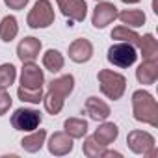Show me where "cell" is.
<instances>
[{
  "label": "cell",
  "instance_id": "obj_30",
  "mask_svg": "<svg viewBox=\"0 0 158 158\" xmlns=\"http://www.w3.org/2000/svg\"><path fill=\"white\" fill-rule=\"evenodd\" d=\"M95 2H99V0H95Z\"/></svg>",
  "mask_w": 158,
  "mask_h": 158
},
{
  "label": "cell",
  "instance_id": "obj_9",
  "mask_svg": "<svg viewBox=\"0 0 158 158\" xmlns=\"http://www.w3.org/2000/svg\"><path fill=\"white\" fill-rule=\"evenodd\" d=\"M43 82H45V74H43V69H39V65H35L34 61L23 63V71H21V86L23 88L39 89V88H43Z\"/></svg>",
  "mask_w": 158,
  "mask_h": 158
},
{
  "label": "cell",
  "instance_id": "obj_7",
  "mask_svg": "<svg viewBox=\"0 0 158 158\" xmlns=\"http://www.w3.org/2000/svg\"><path fill=\"white\" fill-rule=\"evenodd\" d=\"M11 125H13L15 130L32 132V130L39 128V125H41V114L37 110H32V108H19L11 115Z\"/></svg>",
  "mask_w": 158,
  "mask_h": 158
},
{
  "label": "cell",
  "instance_id": "obj_29",
  "mask_svg": "<svg viewBox=\"0 0 158 158\" xmlns=\"http://www.w3.org/2000/svg\"><path fill=\"white\" fill-rule=\"evenodd\" d=\"M121 2H125V4H138V2H141V0H121Z\"/></svg>",
  "mask_w": 158,
  "mask_h": 158
},
{
  "label": "cell",
  "instance_id": "obj_28",
  "mask_svg": "<svg viewBox=\"0 0 158 158\" xmlns=\"http://www.w3.org/2000/svg\"><path fill=\"white\" fill-rule=\"evenodd\" d=\"M30 2V0H4V4L10 8V10H24L26 8V4Z\"/></svg>",
  "mask_w": 158,
  "mask_h": 158
},
{
  "label": "cell",
  "instance_id": "obj_26",
  "mask_svg": "<svg viewBox=\"0 0 158 158\" xmlns=\"http://www.w3.org/2000/svg\"><path fill=\"white\" fill-rule=\"evenodd\" d=\"M17 95L23 102H30V104H39L43 101V88L39 89H28V88H19L17 89Z\"/></svg>",
  "mask_w": 158,
  "mask_h": 158
},
{
  "label": "cell",
  "instance_id": "obj_2",
  "mask_svg": "<svg viewBox=\"0 0 158 158\" xmlns=\"http://www.w3.org/2000/svg\"><path fill=\"white\" fill-rule=\"evenodd\" d=\"M132 114L136 121L158 127V102L149 91L138 89L132 93Z\"/></svg>",
  "mask_w": 158,
  "mask_h": 158
},
{
  "label": "cell",
  "instance_id": "obj_12",
  "mask_svg": "<svg viewBox=\"0 0 158 158\" xmlns=\"http://www.w3.org/2000/svg\"><path fill=\"white\" fill-rule=\"evenodd\" d=\"M39 52H41V41L37 37H32V35L30 37H24L17 45V56H19V60L23 63L35 61L37 56H39Z\"/></svg>",
  "mask_w": 158,
  "mask_h": 158
},
{
  "label": "cell",
  "instance_id": "obj_23",
  "mask_svg": "<svg viewBox=\"0 0 158 158\" xmlns=\"http://www.w3.org/2000/svg\"><path fill=\"white\" fill-rule=\"evenodd\" d=\"M112 39L115 41H121V43H130L134 47H138V41H139V34L134 32V28H128V26H117L112 30Z\"/></svg>",
  "mask_w": 158,
  "mask_h": 158
},
{
  "label": "cell",
  "instance_id": "obj_3",
  "mask_svg": "<svg viewBox=\"0 0 158 158\" xmlns=\"http://www.w3.org/2000/svg\"><path fill=\"white\" fill-rule=\"evenodd\" d=\"M97 80L102 95H106L112 101H119L127 89V78L121 73H115L110 69H101L97 73Z\"/></svg>",
  "mask_w": 158,
  "mask_h": 158
},
{
  "label": "cell",
  "instance_id": "obj_20",
  "mask_svg": "<svg viewBox=\"0 0 158 158\" xmlns=\"http://www.w3.org/2000/svg\"><path fill=\"white\" fill-rule=\"evenodd\" d=\"M117 19L128 28H139L145 24L147 17L141 10H123L121 13H117Z\"/></svg>",
  "mask_w": 158,
  "mask_h": 158
},
{
  "label": "cell",
  "instance_id": "obj_13",
  "mask_svg": "<svg viewBox=\"0 0 158 158\" xmlns=\"http://www.w3.org/2000/svg\"><path fill=\"white\" fill-rule=\"evenodd\" d=\"M48 152L54 156H65L73 151V138L65 132H54L47 143Z\"/></svg>",
  "mask_w": 158,
  "mask_h": 158
},
{
  "label": "cell",
  "instance_id": "obj_1",
  "mask_svg": "<svg viewBox=\"0 0 158 158\" xmlns=\"http://www.w3.org/2000/svg\"><path fill=\"white\" fill-rule=\"evenodd\" d=\"M73 89H74V76L73 74H63L60 78H54L48 84L47 95L43 97L45 110L50 115H58L65 104V99L73 93Z\"/></svg>",
  "mask_w": 158,
  "mask_h": 158
},
{
  "label": "cell",
  "instance_id": "obj_10",
  "mask_svg": "<svg viewBox=\"0 0 158 158\" xmlns=\"http://www.w3.org/2000/svg\"><path fill=\"white\" fill-rule=\"evenodd\" d=\"M117 13L119 11H117L115 4H112V2H97V6L93 10L91 23H93L95 28L102 30V28H106L108 24H112L117 19Z\"/></svg>",
  "mask_w": 158,
  "mask_h": 158
},
{
  "label": "cell",
  "instance_id": "obj_21",
  "mask_svg": "<svg viewBox=\"0 0 158 158\" xmlns=\"http://www.w3.org/2000/svg\"><path fill=\"white\" fill-rule=\"evenodd\" d=\"M19 34V24L13 15H6L0 23V39L4 43H11Z\"/></svg>",
  "mask_w": 158,
  "mask_h": 158
},
{
  "label": "cell",
  "instance_id": "obj_11",
  "mask_svg": "<svg viewBox=\"0 0 158 158\" xmlns=\"http://www.w3.org/2000/svg\"><path fill=\"white\" fill-rule=\"evenodd\" d=\"M91 56H93V45L88 39L80 37V39H74L69 45V58L74 63H86L91 60Z\"/></svg>",
  "mask_w": 158,
  "mask_h": 158
},
{
  "label": "cell",
  "instance_id": "obj_24",
  "mask_svg": "<svg viewBox=\"0 0 158 158\" xmlns=\"http://www.w3.org/2000/svg\"><path fill=\"white\" fill-rule=\"evenodd\" d=\"M17 78V69L13 63H2L0 65V89H8Z\"/></svg>",
  "mask_w": 158,
  "mask_h": 158
},
{
  "label": "cell",
  "instance_id": "obj_5",
  "mask_svg": "<svg viewBox=\"0 0 158 158\" xmlns=\"http://www.w3.org/2000/svg\"><path fill=\"white\" fill-rule=\"evenodd\" d=\"M108 61L115 67H121V69H127L130 65L136 63L138 60V52H136V47L130 45V43H121L117 41L115 45H112L108 48Z\"/></svg>",
  "mask_w": 158,
  "mask_h": 158
},
{
  "label": "cell",
  "instance_id": "obj_18",
  "mask_svg": "<svg viewBox=\"0 0 158 158\" xmlns=\"http://www.w3.org/2000/svg\"><path fill=\"white\" fill-rule=\"evenodd\" d=\"M63 132L69 134L73 139H80L88 134V121L80 117H69L63 123Z\"/></svg>",
  "mask_w": 158,
  "mask_h": 158
},
{
  "label": "cell",
  "instance_id": "obj_8",
  "mask_svg": "<svg viewBox=\"0 0 158 158\" xmlns=\"http://www.w3.org/2000/svg\"><path fill=\"white\" fill-rule=\"evenodd\" d=\"M56 4L71 23H82L88 15L86 0H56Z\"/></svg>",
  "mask_w": 158,
  "mask_h": 158
},
{
  "label": "cell",
  "instance_id": "obj_15",
  "mask_svg": "<svg viewBox=\"0 0 158 158\" xmlns=\"http://www.w3.org/2000/svg\"><path fill=\"white\" fill-rule=\"evenodd\" d=\"M86 112L93 121H106L110 117V106L99 97H89L86 101Z\"/></svg>",
  "mask_w": 158,
  "mask_h": 158
},
{
  "label": "cell",
  "instance_id": "obj_27",
  "mask_svg": "<svg viewBox=\"0 0 158 158\" xmlns=\"http://www.w3.org/2000/svg\"><path fill=\"white\" fill-rule=\"evenodd\" d=\"M11 102H13V99L8 93V89H0V117L8 114V110L11 108Z\"/></svg>",
  "mask_w": 158,
  "mask_h": 158
},
{
  "label": "cell",
  "instance_id": "obj_16",
  "mask_svg": "<svg viewBox=\"0 0 158 158\" xmlns=\"http://www.w3.org/2000/svg\"><path fill=\"white\" fill-rule=\"evenodd\" d=\"M117 136H119V128H117L115 123H102V125L97 127V130L93 134L95 141L101 143L102 147H108L110 143H114L117 139Z\"/></svg>",
  "mask_w": 158,
  "mask_h": 158
},
{
  "label": "cell",
  "instance_id": "obj_17",
  "mask_svg": "<svg viewBox=\"0 0 158 158\" xmlns=\"http://www.w3.org/2000/svg\"><path fill=\"white\" fill-rule=\"evenodd\" d=\"M45 139H47V132L43 128H35V130H32V134H28L21 139V147L26 152H37L45 145Z\"/></svg>",
  "mask_w": 158,
  "mask_h": 158
},
{
  "label": "cell",
  "instance_id": "obj_19",
  "mask_svg": "<svg viewBox=\"0 0 158 158\" xmlns=\"http://www.w3.org/2000/svg\"><path fill=\"white\" fill-rule=\"evenodd\" d=\"M138 47H139V50H141L143 60H158V41L154 39L152 34L139 35Z\"/></svg>",
  "mask_w": 158,
  "mask_h": 158
},
{
  "label": "cell",
  "instance_id": "obj_4",
  "mask_svg": "<svg viewBox=\"0 0 158 158\" xmlns=\"http://www.w3.org/2000/svg\"><path fill=\"white\" fill-rule=\"evenodd\" d=\"M54 19H56V15H54L50 0H37V2L34 4V8L30 10L28 17H26V24L30 28H34V30L48 28L54 23Z\"/></svg>",
  "mask_w": 158,
  "mask_h": 158
},
{
  "label": "cell",
  "instance_id": "obj_25",
  "mask_svg": "<svg viewBox=\"0 0 158 158\" xmlns=\"http://www.w3.org/2000/svg\"><path fill=\"white\" fill-rule=\"evenodd\" d=\"M82 151H84V154H86V156H89V158H102V156H104L106 147H102L101 143H97V141H95V138H93V136H89V138H86V139H84Z\"/></svg>",
  "mask_w": 158,
  "mask_h": 158
},
{
  "label": "cell",
  "instance_id": "obj_22",
  "mask_svg": "<svg viewBox=\"0 0 158 158\" xmlns=\"http://www.w3.org/2000/svg\"><path fill=\"white\" fill-rule=\"evenodd\" d=\"M63 65H65V60H63L61 52L50 48V50H47V52L43 54V67H45L47 71H50V73H60V71L63 69Z\"/></svg>",
  "mask_w": 158,
  "mask_h": 158
},
{
  "label": "cell",
  "instance_id": "obj_14",
  "mask_svg": "<svg viewBox=\"0 0 158 158\" xmlns=\"http://www.w3.org/2000/svg\"><path fill=\"white\" fill-rule=\"evenodd\" d=\"M136 78L143 86H151L158 78V60H143L136 69Z\"/></svg>",
  "mask_w": 158,
  "mask_h": 158
},
{
  "label": "cell",
  "instance_id": "obj_6",
  "mask_svg": "<svg viewBox=\"0 0 158 158\" xmlns=\"http://www.w3.org/2000/svg\"><path fill=\"white\" fill-rule=\"evenodd\" d=\"M127 145L132 152L143 156H156V141L145 130H132L127 136Z\"/></svg>",
  "mask_w": 158,
  "mask_h": 158
}]
</instances>
